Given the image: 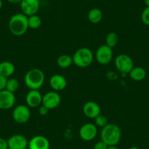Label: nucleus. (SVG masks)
<instances>
[{
	"instance_id": "obj_1",
	"label": "nucleus",
	"mask_w": 149,
	"mask_h": 149,
	"mask_svg": "<svg viewBox=\"0 0 149 149\" xmlns=\"http://www.w3.org/2000/svg\"><path fill=\"white\" fill-rule=\"evenodd\" d=\"M8 26L10 31L13 35H24L29 28L28 16L24 13L14 14L10 18Z\"/></svg>"
},
{
	"instance_id": "obj_2",
	"label": "nucleus",
	"mask_w": 149,
	"mask_h": 149,
	"mask_svg": "<svg viewBox=\"0 0 149 149\" xmlns=\"http://www.w3.org/2000/svg\"><path fill=\"white\" fill-rule=\"evenodd\" d=\"M100 137L108 146H116L121 140V129L115 124H108L102 128Z\"/></svg>"
},
{
	"instance_id": "obj_3",
	"label": "nucleus",
	"mask_w": 149,
	"mask_h": 149,
	"mask_svg": "<svg viewBox=\"0 0 149 149\" xmlns=\"http://www.w3.org/2000/svg\"><path fill=\"white\" fill-rule=\"evenodd\" d=\"M45 81V74L40 69H31L26 72L24 78L26 86L30 90H38L42 87Z\"/></svg>"
},
{
	"instance_id": "obj_4",
	"label": "nucleus",
	"mask_w": 149,
	"mask_h": 149,
	"mask_svg": "<svg viewBox=\"0 0 149 149\" xmlns=\"http://www.w3.org/2000/svg\"><path fill=\"white\" fill-rule=\"evenodd\" d=\"M72 59L73 64L77 67L84 68L91 65L94 59V54L89 48H81L74 53Z\"/></svg>"
},
{
	"instance_id": "obj_5",
	"label": "nucleus",
	"mask_w": 149,
	"mask_h": 149,
	"mask_svg": "<svg viewBox=\"0 0 149 149\" xmlns=\"http://www.w3.org/2000/svg\"><path fill=\"white\" fill-rule=\"evenodd\" d=\"M31 117V112L28 106L20 104L16 106L13 111V118L16 123L23 124L26 123Z\"/></svg>"
},
{
	"instance_id": "obj_6",
	"label": "nucleus",
	"mask_w": 149,
	"mask_h": 149,
	"mask_svg": "<svg viewBox=\"0 0 149 149\" xmlns=\"http://www.w3.org/2000/svg\"><path fill=\"white\" fill-rule=\"evenodd\" d=\"M115 65L118 71L127 74L130 73L132 69L134 67L133 60L127 54H120L116 58Z\"/></svg>"
},
{
	"instance_id": "obj_7",
	"label": "nucleus",
	"mask_w": 149,
	"mask_h": 149,
	"mask_svg": "<svg viewBox=\"0 0 149 149\" xmlns=\"http://www.w3.org/2000/svg\"><path fill=\"white\" fill-rule=\"evenodd\" d=\"M113 56V53L112 48L107 46V45H102L97 50L96 52V59L102 65H106L111 61Z\"/></svg>"
},
{
	"instance_id": "obj_8",
	"label": "nucleus",
	"mask_w": 149,
	"mask_h": 149,
	"mask_svg": "<svg viewBox=\"0 0 149 149\" xmlns=\"http://www.w3.org/2000/svg\"><path fill=\"white\" fill-rule=\"evenodd\" d=\"M97 127L92 123H87L81 127L79 135L84 141H91L97 135Z\"/></svg>"
},
{
	"instance_id": "obj_9",
	"label": "nucleus",
	"mask_w": 149,
	"mask_h": 149,
	"mask_svg": "<svg viewBox=\"0 0 149 149\" xmlns=\"http://www.w3.org/2000/svg\"><path fill=\"white\" fill-rule=\"evenodd\" d=\"M22 13L26 16L36 15L40 9V0H22L21 3Z\"/></svg>"
},
{
	"instance_id": "obj_10",
	"label": "nucleus",
	"mask_w": 149,
	"mask_h": 149,
	"mask_svg": "<svg viewBox=\"0 0 149 149\" xmlns=\"http://www.w3.org/2000/svg\"><path fill=\"white\" fill-rule=\"evenodd\" d=\"M8 149H26L29 141L25 136L16 134L10 136L8 140Z\"/></svg>"
},
{
	"instance_id": "obj_11",
	"label": "nucleus",
	"mask_w": 149,
	"mask_h": 149,
	"mask_svg": "<svg viewBox=\"0 0 149 149\" xmlns=\"http://www.w3.org/2000/svg\"><path fill=\"white\" fill-rule=\"evenodd\" d=\"M15 96L14 93L6 89L0 91V109L8 110L15 105Z\"/></svg>"
},
{
	"instance_id": "obj_12",
	"label": "nucleus",
	"mask_w": 149,
	"mask_h": 149,
	"mask_svg": "<svg viewBox=\"0 0 149 149\" xmlns=\"http://www.w3.org/2000/svg\"><path fill=\"white\" fill-rule=\"evenodd\" d=\"M61 102V97L56 91H48L42 97V104L49 110L56 108Z\"/></svg>"
},
{
	"instance_id": "obj_13",
	"label": "nucleus",
	"mask_w": 149,
	"mask_h": 149,
	"mask_svg": "<svg viewBox=\"0 0 149 149\" xmlns=\"http://www.w3.org/2000/svg\"><path fill=\"white\" fill-rule=\"evenodd\" d=\"M29 149H50V142L42 135H36L29 141Z\"/></svg>"
},
{
	"instance_id": "obj_14",
	"label": "nucleus",
	"mask_w": 149,
	"mask_h": 149,
	"mask_svg": "<svg viewBox=\"0 0 149 149\" xmlns=\"http://www.w3.org/2000/svg\"><path fill=\"white\" fill-rule=\"evenodd\" d=\"M84 115L89 118H95L101 113V108L97 102L93 101L87 102L83 107Z\"/></svg>"
},
{
	"instance_id": "obj_15",
	"label": "nucleus",
	"mask_w": 149,
	"mask_h": 149,
	"mask_svg": "<svg viewBox=\"0 0 149 149\" xmlns=\"http://www.w3.org/2000/svg\"><path fill=\"white\" fill-rule=\"evenodd\" d=\"M42 96L38 90H30L26 96V102L30 107H37L42 104Z\"/></svg>"
},
{
	"instance_id": "obj_16",
	"label": "nucleus",
	"mask_w": 149,
	"mask_h": 149,
	"mask_svg": "<svg viewBox=\"0 0 149 149\" xmlns=\"http://www.w3.org/2000/svg\"><path fill=\"white\" fill-rule=\"evenodd\" d=\"M50 86L56 91H62L66 88L67 82L66 78L61 74H54L49 81Z\"/></svg>"
},
{
	"instance_id": "obj_17",
	"label": "nucleus",
	"mask_w": 149,
	"mask_h": 149,
	"mask_svg": "<svg viewBox=\"0 0 149 149\" xmlns=\"http://www.w3.org/2000/svg\"><path fill=\"white\" fill-rule=\"evenodd\" d=\"M15 71V65L10 61H5L0 63V74L8 78L13 74Z\"/></svg>"
},
{
	"instance_id": "obj_18",
	"label": "nucleus",
	"mask_w": 149,
	"mask_h": 149,
	"mask_svg": "<svg viewBox=\"0 0 149 149\" xmlns=\"http://www.w3.org/2000/svg\"><path fill=\"white\" fill-rule=\"evenodd\" d=\"M130 76L132 80L135 81H141L146 77V71L141 67H133L130 72Z\"/></svg>"
},
{
	"instance_id": "obj_19",
	"label": "nucleus",
	"mask_w": 149,
	"mask_h": 149,
	"mask_svg": "<svg viewBox=\"0 0 149 149\" xmlns=\"http://www.w3.org/2000/svg\"><path fill=\"white\" fill-rule=\"evenodd\" d=\"M88 19L92 24H98L102 19V13L98 8H93L88 12Z\"/></svg>"
},
{
	"instance_id": "obj_20",
	"label": "nucleus",
	"mask_w": 149,
	"mask_h": 149,
	"mask_svg": "<svg viewBox=\"0 0 149 149\" xmlns=\"http://www.w3.org/2000/svg\"><path fill=\"white\" fill-rule=\"evenodd\" d=\"M73 64L72 57L67 54H63L61 55L57 59V64L59 67L63 69L67 68L70 67Z\"/></svg>"
},
{
	"instance_id": "obj_21",
	"label": "nucleus",
	"mask_w": 149,
	"mask_h": 149,
	"mask_svg": "<svg viewBox=\"0 0 149 149\" xmlns=\"http://www.w3.org/2000/svg\"><path fill=\"white\" fill-rule=\"evenodd\" d=\"M41 24H42V20L38 15H33L28 17L29 28L31 29H37L40 26Z\"/></svg>"
},
{
	"instance_id": "obj_22",
	"label": "nucleus",
	"mask_w": 149,
	"mask_h": 149,
	"mask_svg": "<svg viewBox=\"0 0 149 149\" xmlns=\"http://www.w3.org/2000/svg\"><path fill=\"white\" fill-rule=\"evenodd\" d=\"M106 45L110 48H113L118 42V36L115 32H110L106 36Z\"/></svg>"
},
{
	"instance_id": "obj_23",
	"label": "nucleus",
	"mask_w": 149,
	"mask_h": 149,
	"mask_svg": "<svg viewBox=\"0 0 149 149\" xmlns=\"http://www.w3.org/2000/svg\"><path fill=\"white\" fill-rule=\"evenodd\" d=\"M18 87H19V83H18V80L15 79V78L8 79L5 89L12 93H15L18 90Z\"/></svg>"
},
{
	"instance_id": "obj_24",
	"label": "nucleus",
	"mask_w": 149,
	"mask_h": 149,
	"mask_svg": "<svg viewBox=\"0 0 149 149\" xmlns=\"http://www.w3.org/2000/svg\"><path fill=\"white\" fill-rule=\"evenodd\" d=\"M94 120H95V125L97 127H101V128H103V127H104L106 125L108 124V123H107V118L104 116L101 115V114L97 116L94 118Z\"/></svg>"
},
{
	"instance_id": "obj_25",
	"label": "nucleus",
	"mask_w": 149,
	"mask_h": 149,
	"mask_svg": "<svg viewBox=\"0 0 149 149\" xmlns=\"http://www.w3.org/2000/svg\"><path fill=\"white\" fill-rule=\"evenodd\" d=\"M141 20L143 24L149 26V7H146L143 10L141 15Z\"/></svg>"
},
{
	"instance_id": "obj_26",
	"label": "nucleus",
	"mask_w": 149,
	"mask_h": 149,
	"mask_svg": "<svg viewBox=\"0 0 149 149\" xmlns=\"http://www.w3.org/2000/svg\"><path fill=\"white\" fill-rule=\"evenodd\" d=\"M7 82H8V78L0 74V91L5 89Z\"/></svg>"
},
{
	"instance_id": "obj_27",
	"label": "nucleus",
	"mask_w": 149,
	"mask_h": 149,
	"mask_svg": "<svg viewBox=\"0 0 149 149\" xmlns=\"http://www.w3.org/2000/svg\"><path fill=\"white\" fill-rule=\"evenodd\" d=\"M107 148H108V146L102 140L96 143L94 146V149H107Z\"/></svg>"
},
{
	"instance_id": "obj_28",
	"label": "nucleus",
	"mask_w": 149,
	"mask_h": 149,
	"mask_svg": "<svg viewBox=\"0 0 149 149\" xmlns=\"http://www.w3.org/2000/svg\"><path fill=\"white\" fill-rule=\"evenodd\" d=\"M0 149H8V140L0 137Z\"/></svg>"
},
{
	"instance_id": "obj_29",
	"label": "nucleus",
	"mask_w": 149,
	"mask_h": 149,
	"mask_svg": "<svg viewBox=\"0 0 149 149\" xmlns=\"http://www.w3.org/2000/svg\"><path fill=\"white\" fill-rule=\"evenodd\" d=\"M48 110H49V109L47 108L45 106L42 105V106H41V107H40V109H39V113L40 114L41 116H45V115H47V114H48Z\"/></svg>"
},
{
	"instance_id": "obj_30",
	"label": "nucleus",
	"mask_w": 149,
	"mask_h": 149,
	"mask_svg": "<svg viewBox=\"0 0 149 149\" xmlns=\"http://www.w3.org/2000/svg\"><path fill=\"white\" fill-rule=\"evenodd\" d=\"M8 1L12 4H18L21 3L22 0H8Z\"/></svg>"
},
{
	"instance_id": "obj_31",
	"label": "nucleus",
	"mask_w": 149,
	"mask_h": 149,
	"mask_svg": "<svg viewBox=\"0 0 149 149\" xmlns=\"http://www.w3.org/2000/svg\"><path fill=\"white\" fill-rule=\"evenodd\" d=\"M107 149H119V148H117L116 146H108Z\"/></svg>"
},
{
	"instance_id": "obj_32",
	"label": "nucleus",
	"mask_w": 149,
	"mask_h": 149,
	"mask_svg": "<svg viewBox=\"0 0 149 149\" xmlns=\"http://www.w3.org/2000/svg\"><path fill=\"white\" fill-rule=\"evenodd\" d=\"M144 2L146 7H149V0H144Z\"/></svg>"
},
{
	"instance_id": "obj_33",
	"label": "nucleus",
	"mask_w": 149,
	"mask_h": 149,
	"mask_svg": "<svg viewBox=\"0 0 149 149\" xmlns=\"http://www.w3.org/2000/svg\"><path fill=\"white\" fill-rule=\"evenodd\" d=\"M130 149H140V148H139L138 147H137V146H132V147L130 148Z\"/></svg>"
},
{
	"instance_id": "obj_34",
	"label": "nucleus",
	"mask_w": 149,
	"mask_h": 149,
	"mask_svg": "<svg viewBox=\"0 0 149 149\" xmlns=\"http://www.w3.org/2000/svg\"><path fill=\"white\" fill-rule=\"evenodd\" d=\"M2 5H3V3H2V0H0V10L2 9Z\"/></svg>"
}]
</instances>
